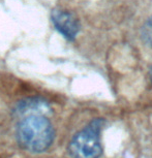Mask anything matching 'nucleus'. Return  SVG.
Returning <instances> with one entry per match:
<instances>
[{"label":"nucleus","mask_w":152,"mask_h":158,"mask_svg":"<svg viewBox=\"0 0 152 158\" xmlns=\"http://www.w3.org/2000/svg\"><path fill=\"white\" fill-rule=\"evenodd\" d=\"M16 135L18 143L24 150L41 153L53 144L55 130L44 114H30L21 118L17 125Z\"/></svg>","instance_id":"1"},{"label":"nucleus","mask_w":152,"mask_h":158,"mask_svg":"<svg viewBox=\"0 0 152 158\" xmlns=\"http://www.w3.org/2000/svg\"><path fill=\"white\" fill-rule=\"evenodd\" d=\"M103 120L94 119L76 133L68 144L71 158H99L103 153L100 133Z\"/></svg>","instance_id":"2"},{"label":"nucleus","mask_w":152,"mask_h":158,"mask_svg":"<svg viewBox=\"0 0 152 158\" xmlns=\"http://www.w3.org/2000/svg\"><path fill=\"white\" fill-rule=\"evenodd\" d=\"M51 21L55 29L65 40L74 41L81 30L80 21L71 11L63 8H55L51 13Z\"/></svg>","instance_id":"3"},{"label":"nucleus","mask_w":152,"mask_h":158,"mask_svg":"<svg viewBox=\"0 0 152 158\" xmlns=\"http://www.w3.org/2000/svg\"><path fill=\"white\" fill-rule=\"evenodd\" d=\"M48 112V104L40 99L23 100L15 108V114L19 117H24L30 114H46Z\"/></svg>","instance_id":"4"},{"label":"nucleus","mask_w":152,"mask_h":158,"mask_svg":"<svg viewBox=\"0 0 152 158\" xmlns=\"http://www.w3.org/2000/svg\"><path fill=\"white\" fill-rule=\"evenodd\" d=\"M141 38L149 47H152V17L148 18L141 27Z\"/></svg>","instance_id":"5"},{"label":"nucleus","mask_w":152,"mask_h":158,"mask_svg":"<svg viewBox=\"0 0 152 158\" xmlns=\"http://www.w3.org/2000/svg\"><path fill=\"white\" fill-rule=\"evenodd\" d=\"M150 79H151V81H152V67L150 68Z\"/></svg>","instance_id":"6"}]
</instances>
